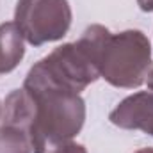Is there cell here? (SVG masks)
Masks as SVG:
<instances>
[{
  "label": "cell",
  "instance_id": "1",
  "mask_svg": "<svg viewBox=\"0 0 153 153\" xmlns=\"http://www.w3.org/2000/svg\"><path fill=\"white\" fill-rule=\"evenodd\" d=\"M85 123L84 98L29 70L22 89L11 91L4 103L0 125L27 132L34 153H55L73 141Z\"/></svg>",
  "mask_w": 153,
  "mask_h": 153
},
{
  "label": "cell",
  "instance_id": "2",
  "mask_svg": "<svg viewBox=\"0 0 153 153\" xmlns=\"http://www.w3.org/2000/svg\"><path fill=\"white\" fill-rule=\"evenodd\" d=\"M100 76L114 87H141L152 68V43L143 30L128 29L112 34L107 27L98 29Z\"/></svg>",
  "mask_w": 153,
  "mask_h": 153
},
{
  "label": "cell",
  "instance_id": "3",
  "mask_svg": "<svg viewBox=\"0 0 153 153\" xmlns=\"http://www.w3.org/2000/svg\"><path fill=\"white\" fill-rule=\"evenodd\" d=\"M73 13L68 0H18L14 23L23 39L41 46L62 39L71 27Z\"/></svg>",
  "mask_w": 153,
  "mask_h": 153
},
{
  "label": "cell",
  "instance_id": "4",
  "mask_svg": "<svg viewBox=\"0 0 153 153\" xmlns=\"http://www.w3.org/2000/svg\"><path fill=\"white\" fill-rule=\"evenodd\" d=\"M109 121L123 130H141L153 137V91H139L121 100Z\"/></svg>",
  "mask_w": 153,
  "mask_h": 153
},
{
  "label": "cell",
  "instance_id": "5",
  "mask_svg": "<svg viewBox=\"0 0 153 153\" xmlns=\"http://www.w3.org/2000/svg\"><path fill=\"white\" fill-rule=\"evenodd\" d=\"M25 39L14 22L0 23V76L11 73L25 57Z\"/></svg>",
  "mask_w": 153,
  "mask_h": 153
},
{
  "label": "cell",
  "instance_id": "6",
  "mask_svg": "<svg viewBox=\"0 0 153 153\" xmlns=\"http://www.w3.org/2000/svg\"><path fill=\"white\" fill-rule=\"evenodd\" d=\"M0 153H34L27 132L18 126L0 125Z\"/></svg>",
  "mask_w": 153,
  "mask_h": 153
},
{
  "label": "cell",
  "instance_id": "7",
  "mask_svg": "<svg viewBox=\"0 0 153 153\" xmlns=\"http://www.w3.org/2000/svg\"><path fill=\"white\" fill-rule=\"evenodd\" d=\"M55 153H87V150H85L84 144H78V143H73V141H71V143L61 146Z\"/></svg>",
  "mask_w": 153,
  "mask_h": 153
},
{
  "label": "cell",
  "instance_id": "8",
  "mask_svg": "<svg viewBox=\"0 0 153 153\" xmlns=\"http://www.w3.org/2000/svg\"><path fill=\"white\" fill-rule=\"evenodd\" d=\"M137 5L144 13H153V0H137Z\"/></svg>",
  "mask_w": 153,
  "mask_h": 153
},
{
  "label": "cell",
  "instance_id": "9",
  "mask_svg": "<svg viewBox=\"0 0 153 153\" xmlns=\"http://www.w3.org/2000/svg\"><path fill=\"white\" fill-rule=\"evenodd\" d=\"M146 85H148V89L150 91H153V64H152V68H150V71H148V75H146Z\"/></svg>",
  "mask_w": 153,
  "mask_h": 153
},
{
  "label": "cell",
  "instance_id": "10",
  "mask_svg": "<svg viewBox=\"0 0 153 153\" xmlns=\"http://www.w3.org/2000/svg\"><path fill=\"white\" fill-rule=\"evenodd\" d=\"M134 153H153V148H141V150H137Z\"/></svg>",
  "mask_w": 153,
  "mask_h": 153
},
{
  "label": "cell",
  "instance_id": "11",
  "mask_svg": "<svg viewBox=\"0 0 153 153\" xmlns=\"http://www.w3.org/2000/svg\"><path fill=\"white\" fill-rule=\"evenodd\" d=\"M0 116H2V103H0Z\"/></svg>",
  "mask_w": 153,
  "mask_h": 153
}]
</instances>
